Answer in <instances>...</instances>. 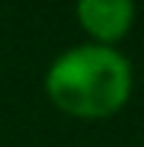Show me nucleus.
Instances as JSON below:
<instances>
[{"label":"nucleus","mask_w":144,"mask_h":147,"mask_svg":"<svg viewBox=\"0 0 144 147\" xmlns=\"http://www.w3.org/2000/svg\"><path fill=\"white\" fill-rule=\"evenodd\" d=\"M75 12L81 27L102 45L123 39L135 21L132 0H78Z\"/></svg>","instance_id":"f03ea898"},{"label":"nucleus","mask_w":144,"mask_h":147,"mask_svg":"<svg viewBox=\"0 0 144 147\" xmlns=\"http://www.w3.org/2000/svg\"><path fill=\"white\" fill-rule=\"evenodd\" d=\"M132 90L129 60L111 45H81L60 54L45 75V93L60 111L96 120L120 111Z\"/></svg>","instance_id":"f257e3e1"}]
</instances>
